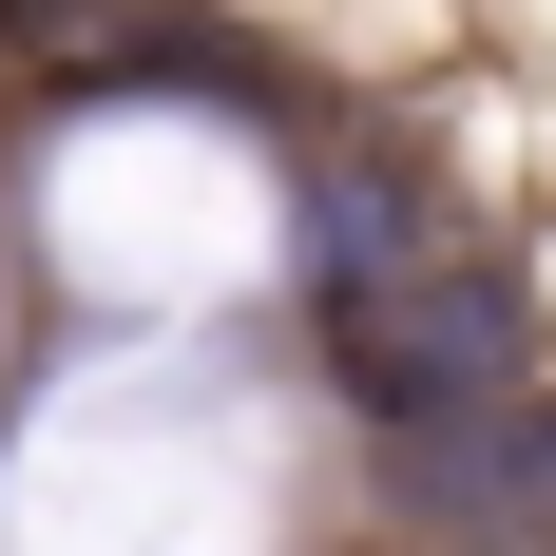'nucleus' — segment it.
<instances>
[{
    "label": "nucleus",
    "instance_id": "obj_1",
    "mask_svg": "<svg viewBox=\"0 0 556 556\" xmlns=\"http://www.w3.org/2000/svg\"><path fill=\"white\" fill-rule=\"evenodd\" d=\"M327 384L365 403V422H422V403L518 384V288L442 230L422 269H384V288H345V307H327Z\"/></svg>",
    "mask_w": 556,
    "mask_h": 556
},
{
    "label": "nucleus",
    "instance_id": "obj_2",
    "mask_svg": "<svg viewBox=\"0 0 556 556\" xmlns=\"http://www.w3.org/2000/svg\"><path fill=\"white\" fill-rule=\"evenodd\" d=\"M442 250V212H422V173H327L307 192V307H345V288H384Z\"/></svg>",
    "mask_w": 556,
    "mask_h": 556
},
{
    "label": "nucleus",
    "instance_id": "obj_3",
    "mask_svg": "<svg viewBox=\"0 0 556 556\" xmlns=\"http://www.w3.org/2000/svg\"><path fill=\"white\" fill-rule=\"evenodd\" d=\"M20 39H39V0H0V58H20Z\"/></svg>",
    "mask_w": 556,
    "mask_h": 556
}]
</instances>
